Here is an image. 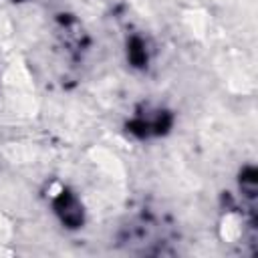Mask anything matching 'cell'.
Instances as JSON below:
<instances>
[{"instance_id": "6da1fadb", "label": "cell", "mask_w": 258, "mask_h": 258, "mask_svg": "<svg viewBox=\"0 0 258 258\" xmlns=\"http://www.w3.org/2000/svg\"><path fill=\"white\" fill-rule=\"evenodd\" d=\"M56 212L60 214L62 222H67V224H71V226H77V224L83 222V210H81L79 202H77L73 196L64 194V191H62L60 198L56 200Z\"/></svg>"}]
</instances>
